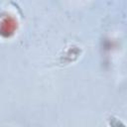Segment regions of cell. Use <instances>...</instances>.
Segmentation results:
<instances>
[{
  "label": "cell",
  "instance_id": "obj_1",
  "mask_svg": "<svg viewBox=\"0 0 127 127\" xmlns=\"http://www.w3.org/2000/svg\"><path fill=\"white\" fill-rule=\"evenodd\" d=\"M16 21L9 15L0 16V35L3 37H10L16 30Z\"/></svg>",
  "mask_w": 127,
  "mask_h": 127
}]
</instances>
